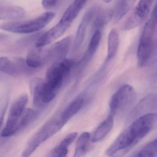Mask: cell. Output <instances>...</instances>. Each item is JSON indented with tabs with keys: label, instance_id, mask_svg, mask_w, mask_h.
Masks as SVG:
<instances>
[{
	"label": "cell",
	"instance_id": "obj_7",
	"mask_svg": "<svg viewBox=\"0 0 157 157\" xmlns=\"http://www.w3.org/2000/svg\"><path fill=\"white\" fill-rule=\"evenodd\" d=\"M71 24L60 21L58 24L55 25L46 33H44L35 44L36 47L42 48L51 44L59 37L61 36L68 29Z\"/></svg>",
	"mask_w": 157,
	"mask_h": 157
},
{
	"label": "cell",
	"instance_id": "obj_6",
	"mask_svg": "<svg viewBox=\"0 0 157 157\" xmlns=\"http://www.w3.org/2000/svg\"><path fill=\"white\" fill-rule=\"evenodd\" d=\"M153 2V0H140L123 26V29L132 30L140 26L149 13Z\"/></svg>",
	"mask_w": 157,
	"mask_h": 157
},
{
	"label": "cell",
	"instance_id": "obj_11",
	"mask_svg": "<svg viewBox=\"0 0 157 157\" xmlns=\"http://www.w3.org/2000/svg\"><path fill=\"white\" fill-rule=\"evenodd\" d=\"M28 101L27 94H22L13 104L10 109L7 121L19 125L21 117Z\"/></svg>",
	"mask_w": 157,
	"mask_h": 157
},
{
	"label": "cell",
	"instance_id": "obj_13",
	"mask_svg": "<svg viewBox=\"0 0 157 157\" xmlns=\"http://www.w3.org/2000/svg\"><path fill=\"white\" fill-rule=\"evenodd\" d=\"M78 136L77 132H72L67 135L59 145L55 147L50 152V156L65 157L68 153V148Z\"/></svg>",
	"mask_w": 157,
	"mask_h": 157
},
{
	"label": "cell",
	"instance_id": "obj_8",
	"mask_svg": "<svg viewBox=\"0 0 157 157\" xmlns=\"http://www.w3.org/2000/svg\"><path fill=\"white\" fill-rule=\"evenodd\" d=\"M71 40V37L68 36L53 45L48 50V62H55L64 59L69 50Z\"/></svg>",
	"mask_w": 157,
	"mask_h": 157
},
{
	"label": "cell",
	"instance_id": "obj_9",
	"mask_svg": "<svg viewBox=\"0 0 157 157\" xmlns=\"http://www.w3.org/2000/svg\"><path fill=\"white\" fill-rule=\"evenodd\" d=\"M97 11L96 7H92L86 12L83 16L78 28L74 42V48L76 50L79 49L82 45L86 36L87 28Z\"/></svg>",
	"mask_w": 157,
	"mask_h": 157
},
{
	"label": "cell",
	"instance_id": "obj_10",
	"mask_svg": "<svg viewBox=\"0 0 157 157\" xmlns=\"http://www.w3.org/2000/svg\"><path fill=\"white\" fill-rule=\"evenodd\" d=\"M26 64L33 69L38 68L48 62V50L43 47H36L31 49L27 54Z\"/></svg>",
	"mask_w": 157,
	"mask_h": 157
},
{
	"label": "cell",
	"instance_id": "obj_21",
	"mask_svg": "<svg viewBox=\"0 0 157 157\" xmlns=\"http://www.w3.org/2000/svg\"><path fill=\"white\" fill-rule=\"evenodd\" d=\"M90 134L88 132L82 133L77 141L74 157H80L83 156L87 152L90 141Z\"/></svg>",
	"mask_w": 157,
	"mask_h": 157
},
{
	"label": "cell",
	"instance_id": "obj_27",
	"mask_svg": "<svg viewBox=\"0 0 157 157\" xmlns=\"http://www.w3.org/2000/svg\"><path fill=\"white\" fill-rule=\"evenodd\" d=\"M6 109V108L5 107L4 109H2V110L0 112V128H1V126L2 123H3Z\"/></svg>",
	"mask_w": 157,
	"mask_h": 157
},
{
	"label": "cell",
	"instance_id": "obj_24",
	"mask_svg": "<svg viewBox=\"0 0 157 157\" xmlns=\"http://www.w3.org/2000/svg\"><path fill=\"white\" fill-rule=\"evenodd\" d=\"M135 156L136 157H157V140L155 139L146 144Z\"/></svg>",
	"mask_w": 157,
	"mask_h": 157
},
{
	"label": "cell",
	"instance_id": "obj_4",
	"mask_svg": "<svg viewBox=\"0 0 157 157\" xmlns=\"http://www.w3.org/2000/svg\"><path fill=\"white\" fill-rule=\"evenodd\" d=\"M55 17L53 13H45L33 20L3 24L0 25V29L14 33H33L44 28Z\"/></svg>",
	"mask_w": 157,
	"mask_h": 157
},
{
	"label": "cell",
	"instance_id": "obj_28",
	"mask_svg": "<svg viewBox=\"0 0 157 157\" xmlns=\"http://www.w3.org/2000/svg\"><path fill=\"white\" fill-rule=\"evenodd\" d=\"M8 36L3 34L0 33V41L5 40L8 38Z\"/></svg>",
	"mask_w": 157,
	"mask_h": 157
},
{
	"label": "cell",
	"instance_id": "obj_18",
	"mask_svg": "<svg viewBox=\"0 0 157 157\" xmlns=\"http://www.w3.org/2000/svg\"><path fill=\"white\" fill-rule=\"evenodd\" d=\"M107 54L106 61L112 60L116 55L119 46V35L116 29H113L108 35Z\"/></svg>",
	"mask_w": 157,
	"mask_h": 157
},
{
	"label": "cell",
	"instance_id": "obj_25",
	"mask_svg": "<svg viewBox=\"0 0 157 157\" xmlns=\"http://www.w3.org/2000/svg\"><path fill=\"white\" fill-rule=\"evenodd\" d=\"M43 34V33L40 32V33H36L28 36L23 37L18 41V44L20 45L25 46L30 45L33 43H36L37 40L40 38Z\"/></svg>",
	"mask_w": 157,
	"mask_h": 157
},
{
	"label": "cell",
	"instance_id": "obj_29",
	"mask_svg": "<svg viewBox=\"0 0 157 157\" xmlns=\"http://www.w3.org/2000/svg\"><path fill=\"white\" fill-rule=\"evenodd\" d=\"M102 1L107 3H110L112 1V0H102Z\"/></svg>",
	"mask_w": 157,
	"mask_h": 157
},
{
	"label": "cell",
	"instance_id": "obj_2",
	"mask_svg": "<svg viewBox=\"0 0 157 157\" xmlns=\"http://www.w3.org/2000/svg\"><path fill=\"white\" fill-rule=\"evenodd\" d=\"M74 65V61L64 58L54 62L48 68L41 93L44 104L55 99Z\"/></svg>",
	"mask_w": 157,
	"mask_h": 157
},
{
	"label": "cell",
	"instance_id": "obj_15",
	"mask_svg": "<svg viewBox=\"0 0 157 157\" xmlns=\"http://www.w3.org/2000/svg\"><path fill=\"white\" fill-rule=\"evenodd\" d=\"M83 103L84 100L83 98H78L75 99L59 114L62 120L67 124L68 121L80 110L83 106Z\"/></svg>",
	"mask_w": 157,
	"mask_h": 157
},
{
	"label": "cell",
	"instance_id": "obj_20",
	"mask_svg": "<svg viewBox=\"0 0 157 157\" xmlns=\"http://www.w3.org/2000/svg\"><path fill=\"white\" fill-rule=\"evenodd\" d=\"M101 40V31L100 30L95 31L90 41L88 49L83 57V62H88L93 56L99 47Z\"/></svg>",
	"mask_w": 157,
	"mask_h": 157
},
{
	"label": "cell",
	"instance_id": "obj_19",
	"mask_svg": "<svg viewBox=\"0 0 157 157\" xmlns=\"http://www.w3.org/2000/svg\"><path fill=\"white\" fill-rule=\"evenodd\" d=\"M136 0H118L113 16L116 22L119 21L131 10Z\"/></svg>",
	"mask_w": 157,
	"mask_h": 157
},
{
	"label": "cell",
	"instance_id": "obj_22",
	"mask_svg": "<svg viewBox=\"0 0 157 157\" xmlns=\"http://www.w3.org/2000/svg\"><path fill=\"white\" fill-rule=\"evenodd\" d=\"M37 112L30 108L25 109L21 117L18 125V131L28 127L37 117Z\"/></svg>",
	"mask_w": 157,
	"mask_h": 157
},
{
	"label": "cell",
	"instance_id": "obj_23",
	"mask_svg": "<svg viewBox=\"0 0 157 157\" xmlns=\"http://www.w3.org/2000/svg\"><path fill=\"white\" fill-rule=\"evenodd\" d=\"M19 71L17 65L6 57H0V71L10 76L17 75Z\"/></svg>",
	"mask_w": 157,
	"mask_h": 157
},
{
	"label": "cell",
	"instance_id": "obj_3",
	"mask_svg": "<svg viewBox=\"0 0 157 157\" xmlns=\"http://www.w3.org/2000/svg\"><path fill=\"white\" fill-rule=\"evenodd\" d=\"M157 28V8H154L150 19L145 25L137 52L138 64L141 67L149 66L156 57L155 34Z\"/></svg>",
	"mask_w": 157,
	"mask_h": 157
},
{
	"label": "cell",
	"instance_id": "obj_1",
	"mask_svg": "<svg viewBox=\"0 0 157 157\" xmlns=\"http://www.w3.org/2000/svg\"><path fill=\"white\" fill-rule=\"evenodd\" d=\"M157 114L149 113L140 117L125 129L107 149V156L136 145L145 137L156 125Z\"/></svg>",
	"mask_w": 157,
	"mask_h": 157
},
{
	"label": "cell",
	"instance_id": "obj_5",
	"mask_svg": "<svg viewBox=\"0 0 157 157\" xmlns=\"http://www.w3.org/2000/svg\"><path fill=\"white\" fill-rule=\"evenodd\" d=\"M136 94L131 85L121 86L112 96L109 103L110 114L113 116L127 111L133 104Z\"/></svg>",
	"mask_w": 157,
	"mask_h": 157
},
{
	"label": "cell",
	"instance_id": "obj_16",
	"mask_svg": "<svg viewBox=\"0 0 157 157\" xmlns=\"http://www.w3.org/2000/svg\"><path fill=\"white\" fill-rule=\"evenodd\" d=\"M44 82V80L38 78H33L30 81V91L33 98L34 105L36 107H42L44 105L41 101V94Z\"/></svg>",
	"mask_w": 157,
	"mask_h": 157
},
{
	"label": "cell",
	"instance_id": "obj_12",
	"mask_svg": "<svg viewBox=\"0 0 157 157\" xmlns=\"http://www.w3.org/2000/svg\"><path fill=\"white\" fill-rule=\"evenodd\" d=\"M25 10L18 6L0 5V20H16L25 17Z\"/></svg>",
	"mask_w": 157,
	"mask_h": 157
},
{
	"label": "cell",
	"instance_id": "obj_17",
	"mask_svg": "<svg viewBox=\"0 0 157 157\" xmlns=\"http://www.w3.org/2000/svg\"><path fill=\"white\" fill-rule=\"evenodd\" d=\"M93 28V30H100L111 21L113 16V11L111 9H102L97 11Z\"/></svg>",
	"mask_w": 157,
	"mask_h": 157
},
{
	"label": "cell",
	"instance_id": "obj_26",
	"mask_svg": "<svg viewBox=\"0 0 157 157\" xmlns=\"http://www.w3.org/2000/svg\"><path fill=\"white\" fill-rule=\"evenodd\" d=\"M61 0H43L42 5L45 9L50 10L56 7Z\"/></svg>",
	"mask_w": 157,
	"mask_h": 157
},
{
	"label": "cell",
	"instance_id": "obj_14",
	"mask_svg": "<svg viewBox=\"0 0 157 157\" xmlns=\"http://www.w3.org/2000/svg\"><path fill=\"white\" fill-rule=\"evenodd\" d=\"M113 117L112 115L105 119L97 128L92 138V142H98L104 138L113 129L114 124Z\"/></svg>",
	"mask_w": 157,
	"mask_h": 157
}]
</instances>
